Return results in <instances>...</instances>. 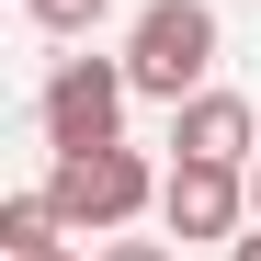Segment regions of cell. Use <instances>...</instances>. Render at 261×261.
Returning <instances> with one entry per match:
<instances>
[{"mask_svg": "<svg viewBox=\"0 0 261 261\" xmlns=\"http://www.w3.org/2000/svg\"><path fill=\"white\" fill-rule=\"evenodd\" d=\"M159 216H170V239H239V216H250V182H239V159H170V182H159Z\"/></svg>", "mask_w": 261, "mask_h": 261, "instance_id": "4", "label": "cell"}, {"mask_svg": "<svg viewBox=\"0 0 261 261\" xmlns=\"http://www.w3.org/2000/svg\"><path fill=\"white\" fill-rule=\"evenodd\" d=\"M159 182L170 170H148L137 148H57V170H46V193L68 204V227H91V239H114V227H137V216L159 204Z\"/></svg>", "mask_w": 261, "mask_h": 261, "instance_id": "1", "label": "cell"}, {"mask_svg": "<svg viewBox=\"0 0 261 261\" xmlns=\"http://www.w3.org/2000/svg\"><path fill=\"white\" fill-rule=\"evenodd\" d=\"M216 68V12L204 0H148L137 34H125V80H137L148 102H193Z\"/></svg>", "mask_w": 261, "mask_h": 261, "instance_id": "2", "label": "cell"}, {"mask_svg": "<svg viewBox=\"0 0 261 261\" xmlns=\"http://www.w3.org/2000/svg\"><path fill=\"white\" fill-rule=\"evenodd\" d=\"M57 227H68V204L34 182V193H12L0 204V261H34V250H57Z\"/></svg>", "mask_w": 261, "mask_h": 261, "instance_id": "6", "label": "cell"}, {"mask_svg": "<svg viewBox=\"0 0 261 261\" xmlns=\"http://www.w3.org/2000/svg\"><path fill=\"white\" fill-rule=\"evenodd\" d=\"M102 261H170V239H114Z\"/></svg>", "mask_w": 261, "mask_h": 261, "instance_id": "8", "label": "cell"}, {"mask_svg": "<svg viewBox=\"0 0 261 261\" xmlns=\"http://www.w3.org/2000/svg\"><path fill=\"white\" fill-rule=\"evenodd\" d=\"M227 261H261V216H250V239H227Z\"/></svg>", "mask_w": 261, "mask_h": 261, "instance_id": "9", "label": "cell"}, {"mask_svg": "<svg viewBox=\"0 0 261 261\" xmlns=\"http://www.w3.org/2000/svg\"><path fill=\"white\" fill-rule=\"evenodd\" d=\"M170 148L182 159H261V114L239 91H193V102H170Z\"/></svg>", "mask_w": 261, "mask_h": 261, "instance_id": "5", "label": "cell"}, {"mask_svg": "<svg viewBox=\"0 0 261 261\" xmlns=\"http://www.w3.org/2000/svg\"><path fill=\"white\" fill-rule=\"evenodd\" d=\"M125 57H57L46 80V148H114L125 137Z\"/></svg>", "mask_w": 261, "mask_h": 261, "instance_id": "3", "label": "cell"}, {"mask_svg": "<svg viewBox=\"0 0 261 261\" xmlns=\"http://www.w3.org/2000/svg\"><path fill=\"white\" fill-rule=\"evenodd\" d=\"M34 261H68V250H34Z\"/></svg>", "mask_w": 261, "mask_h": 261, "instance_id": "11", "label": "cell"}, {"mask_svg": "<svg viewBox=\"0 0 261 261\" xmlns=\"http://www.w3.org/2000/svg\"><path fill=\"white\" fill-rule=\"evenodd\" d=\"M250 216H261V159H250Z\"/></svg>", "mask_w": 261, "mask_h": 261, "instance_id": "10", "label": "cell"}, {"mask_svg": "<svg viewBox=\"0 0 261 261\" xmlns=\"http://www.w3.org/2000/svg\"><path fill=\"white\" fill-rule=\"evenodd\" d=\"M23 12H34V23H46V34H91V23L114 12V0H23Z\"/></svg>", "mask_w": 261, "mask_h": 261, "instance_id": "7", "label": "cell"}]
</instances>
